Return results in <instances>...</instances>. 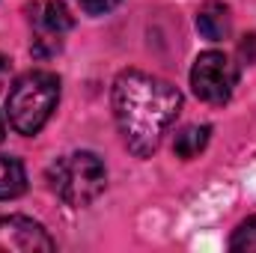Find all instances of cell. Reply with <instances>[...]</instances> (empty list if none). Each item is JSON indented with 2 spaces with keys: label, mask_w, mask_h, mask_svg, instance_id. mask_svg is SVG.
Here are the masks:
<instances>
[{
  "label": "cell",
  "mask_w": 256,
  "mask_h": 253,
  "mask_svg": "<svg viewBox=\"0 0 256 253\" xmlns=\"http://www.w3.org/2000/svg\"><path fill=\"white\" fill-rule=\"evenodd\" d=\"M114 120L131 155L149 158L182 110V92L140 68H126L114 80L110 92Z\"/></svg>",
  "instance_id": "6da1fadb"
},
{
  "label": "cell",
  "mask_w": 256,
  "mask_h": 253,
  "mask_svg": "<svg viewBox=\"0 0 256 253\" xmlns=\"http://www.w3.org/2000/svg\"><path fill=\"white\" fill-rule=\"evenodd\" d=\"M57 102H60V78L45 68L27 72L9 90V98H6L9 126L24 137H33L51 120V114L57 110Z\"/></svg>",
  "instance_id": "7a4b0ae2"
},
{
  "label": "cell",
  "mask_w": 256,
  "mask_h": 253,
  "mask_svg": "<svg viewBox=\"0 0 256 253\" xmlns=\"http://www.w3.org/2000/svg\"><path fill=\"white\" fill-rule=\"evenodd\" d=\"M51 190L72 208H84L102 196L108 185L104 161L96 152H68L48 167Z\"/></svg>",
  "instance_id": "3957f363"
},
{
  "label": "cell",
  "mask_w": 256,
  "mask_h": 253,
  "mask_svg": "<svg viewBox=\"0 0 256 253\" xmlns=\"http://www.w3.org/2000/svg\"><path fill=\"white\" fill-rule=\"evenodd\" d=\"M27 24L33 33V57L39 60H51L54 54H60L66 33L72 30V12L66 9L63 0H30L27 3Z\"/></svg>",
  "instance_id": "277c9868"
},
{
  "label": "cell",
  "mask_w": 256,
  "mask_h": 253,
  "mask_svg": "<svg viewBox=\"0 0 256 253\" xmlns=\"http://www.w3.org/2000/svg\"><path fill=\"white\" fill-rule=\"evenodd\" d=\"M194 96L206 104H226L238 86V66L224 51H202L191 68Z\"/></svg>",
  "instance_id": "5b68a950"
},
{
  "label": "cell",
  "mask_w": 256,
  "mask_h": 253,
  "mask_svg": "<svg viewBox=\"0 0 256 253\" xmlns=\"http://www.w3.org/2000/svg\"><path fill=\"white\" fill-rule=\"evenodd\" d=\"M54 248H57L54 238L33 218H24V214L0 218V253H36L54 250Z\"/></svg>",
  "instance_id": "8992f818"
},
{
  "label": "cell",
  "mask_w": 256,
  "mask_h": 253,
  "mask_svg": "<svg viewBox=\"0 0 256 253\" xmlns=\"http://www.w3.org/2000/svg\"><path fill=\"white\" fill-rule=\"evenodd\" d=\"M196 30L202 39L208 42H220L230 36L232 30V15H230V6L220 3V0H206L196 12Z\"/></svg>",
  "instance_id": "52a82bcc"
},
{
  "label": "cell",
  "mask_w": 256,
  "mask_h": 253,
  "mask_svg": "<svg viewBox=\"0 0 256 253\" xmlns=\"http://www.w3.org/2000/svg\"><path fill=\"white\" fill-rule=\"evenodd\" d=\"M27 190L24 164L12 155H0V200H15Z\"/></svg>",
  "instance_id": "ba28073f"
},
{
  "label": "cell",
  "mask_w": 256,
  "mask_h": 253,
  "mask_svg": "<svg viewBox=\"0 0 256 253\" xmlns=\"http://www.w3.org/2000/svg\"><path fill=\"white\" fill-rule=\"evenodd\" d=\"M208 140H212V128L208 126H185L173 140V152H176V158L191 161L208 146Z\"/></svg>",
  "instance_id": "9c48e42d"
},
{
  "label": "cell",
  "mask_w": 256,
  "mask_h": 253,
  "mask_svg": "<svg viewBox=\"0 0 256 253\" xmlns=\"http://www.w3.org/2000/svg\"><path fill=\"white\" fill-rule=\"evenodd\" d=\"M230 250L232 253H256V214L236 226V232L230 236Z\"/></svg>",
  "instance_id": "30bf717a"
},
{
  "label": "cell",
  "mask_w": 256,
  "mask_h": 253,
  "mask_svg": "<svg viewBox=\"0 0 256 253\" xmlns=\"http://www.w3.org/2000/svg\"><path fill=\"white\" fill-rule=\"evenodd\" d=\"M78 3H80V9L90 12V15H104V12H110L120 0H78Z\"/></svg>",
  "instance_id": "8fae6325"
},
{
  "label": "cell",
  "mask_w": 256,
  "mask_h": 253,
  "mask_svg": "<svg viewBox=\"0 0 256 253\" xmlns=\"http://www.w3.org/2000/svg\"><path fill=\"white\" fill-rule=\"evenodd\" d=\"M238 54H242V60H244V63H256V33H250V36H244V39H242Z\"/></svg>",
  "instance_id": "7c38bea8"
},
{
  "label": "cell",
  "mask_w": 256,
  "mask_h": 253,
  "mask_svg": "<svg viewBox=\"0 0 256 253\" xmlns=\"http://www.w3.org/2000/svg\"><path fill=\"white\" fill-rule=\"evenodd\" d=\"M6 137V122H3V116H0V140Z\"/></svg>",
  "instance_id": "4fadbf2b"
}]
</instances>
